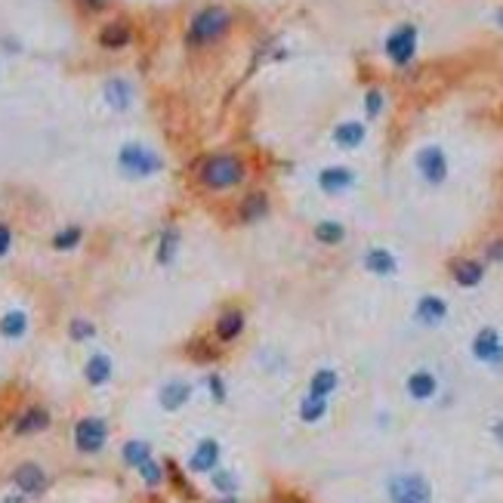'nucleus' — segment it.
I'll return each mask as SVG.
<instances>
[{"mask_svg": "<svg viewBox=\"0 0 503 503\" xmlns=\"http://www.w3.org/2000/svg\"><path fill=\"white\" fill-rule=\"evenodd\" d=\"M207 479H210V491L216 494V497H238V491H241V479H238V473L229 470V466H216Z\"/></svg>", "mask_w": 503, "mask_h": 503, "instance_id": "obj_21", "label": "nucleus"}, {"mask_svg": "<svg viewBox=\"0 0 503 503\" xmlns=\"http://www.w3.org/2000/svg\"><path fill=\"white\" fill-rule=\"evenodd\" d=\"M386 503H436V488L420 470H398L383 482Z\"/></svg>", "mask_w": 503, "mask_h": 503, "instance_id": "obj_1", "label": "nucleus"}, {"mask_svg": "<svg viewBox=\"0 0 503 503\" xmlns=\"http://www.w3.org/2000/svg\"><path fill=\"white\" fill-rule=\"evenodd\" d=\"M448 315H451V306L445 296H439V294H423L420 300L414 303V321L426 330L441 328L448 321Z\"/></svg>", "mask_w": 503, "mask_h": 503, "instance_id": "obj_9", "label": "nucleus"}, {"mask_svg": "<svg viewBox=\"0 0 503 503\" xmlns=\"http://www.w3.org/2000/svg\"><path fill=\"white\" fill-rule=\"evenodd\" d=\"M497 25H500V28H503V10H497Z\"/></svg>", "mask_w": 503, "mask_h": 503, "instance_id": "obj_42", "label": "nucleus"}, {"mask_svg": "<svg viewBox=\"0 0 503 503\" xmlns=\"http://www.w3.org/2000/svg\"><path fill=\"white\" fill-rule=\"evenodd\" d=\"M216 466H223V445L207 436L192 448L189 460H185V470L195 473V475H210Z\"/></svg>", "mask_w": 503, "mask_h": 503, "instance_id": "obj_10", "label": "nucleus"}, {"mask_svg": "<svg viewBox=\"0 0 503 503\" xmlns=\"http://www.w3.org/2000/svg\"><path fill=\"white\" fill-rule=\"evenodd\" d=\"M213 503H241V500H238V497H216Z\"/></svg>", "mask_w": 503, "mask_h": 503, "instance_id": "obj_41", "label": "nucleus"}, {"mask_svg": "<svg viewBox=\"0 0 503 503\" xmlns=\"http://www.w3.org/2000/svg\"><path fill=\"white\" fill-rule=\"evenodd\" d=\"M364 136H368V130H364L362 121H343L334 127V142L340 149H358L364 142Z\"/></svg>", "mask_w": 503, "mask_h": 503, "instance_id": "obj_23", "label": "nucleus"}, {"mask_svg": "<svg viewBox=\"0 0 503 503\" xmlns=\"http://www.w3.org/2000/svg\"><path fill=\"white\" fill-rule=\"evenodd\" d=\"M244 325H247L244 312H241V309H235V306H232V309L219 312L216 325H213V334H216L219 343H235V340L244 334Z\"/></svg>", "mask_w": 503, "mask_h": 503, "instance_id": "obj_17", "label": "nucleus"}, {"mask_svg": "<svg viewBox=\"0 0 503 503\" xmlns=\"http://www.w3.org/2000/svg\"><path fill=\"white\" fill-rule=\"evenodd\" d=\"M28 334V315L22 309H10L0 315V337L4 340H22Z\"/></svg>", "mask_w": 503, "mask_h": 503, "instance_id": "obj_24", "label": "nucleus"}, {"mask_svg": "<svg viewBox=\"0 0 503 503\" xmlns=\"http://www.w3.org/2000/svg\"><path fill=\"white\" fill-rule=\"evenodd\" d=\"M108 445V423L102 417H81L74 423V448L81 454H99Z\"/></svg>", "mask_w": 503, "mask_h": 503, "instance_id": "obj_7", "label": "nucleus"}, {"mask_svg": "<svg viewBox=\"0 0 503 503\" xmlns=\"http://www.w3.org/2000/svg\"><path fill=\"white\" fill-rule=\"evenodd\" d=\"M414 167H417V173H420V179L429 185V189H439V185L448 183L451 164H448L445 149L436 146V142H432V146H423L420 151H417Z\"/></svg>", "mask_w": 503, "mask_h": 503, "instance_id": "obj_6", "label": "nucleus"}, {"mask_svg": "<svg viewBox=\"0 0 503 503\" xmlns=\"http://www.w3.org/2000/svg\"><path fill=\"white\" fill-rule=\"evenodd\" d=\"M130 99H133V90L127 81L112 78L105 83V102L115 108V112H127V108H130Z\"/></svg>", "mask_w": 503, "mask_h": 503, "instance_id": "obj_26", "label": "nucleus"}, {"mask_svg": "<svg viewBox=\"0 0 503 503\" xmlns=\"http://www.w3.org/2000/svg\"><path fill=\"white\" fill-rule=\"evenodd\" d=\"M451 278H454L457 287H466V291H473V287H479L482 281H485V262L470 260V257L451 260Z\"/></svg>", "mask_w": 503, "mask_h": 503, "instance_id": "obj_14", "label": "nucleus"}, {"mask_svg": "<svg viewBox=\"0 0 503 503\" xmlns=\"http://www.w3.org/2000/svg\"><path fill=\"white\" fill-rule=\"evenodd\" d=\"M136 473H139V479H142V485H146V488H161V485H164V479H167L164 463H161V460H155V457H149Z\"/></svg>", "mask_w": 503, "mask_h": 503, "instance_id": "obj_30", "label": "nucleus"}, {"mask_svg": "<svg viewBox=\"0 0 503 503\" xmlns=\"http://www.w3.org/2000/svg\"><path fill=\"white\" fill-rule=\"evenodd\" d=\"M117 164L127 176L133 179H146V176H155L161 167H164V161H161L158 151H151L149 146H139V142H127L121 149V155H117Z\"/></svg>", "mask_w": 503, "mask_h": 503, "instance_id": "obj_5", "label": "nucleus"}, {"mask_svg": "<svg viewBox=\"0 0 503 503\" xmlns=\"http://www.w3.org/2000/svg\"><path fill=\"white\" fill-rule=\"evenodd\" d=\"M330 411V398H315V395H306L300 398V405H296V417H300V423L306 426H315V423H321L328 417Z\"/></svg>", "mask_w": 503, "mask_h": 503, "instance_id": "obj_22", "label": "nucleus"}, {"mask_svg": "<svg viewBox=\"0 0 503 503\" xmlns=\"http://www.w3.org/2000/svg\"><path fill=\"white\" fill-rule=\"evenodd\" d=\"M204 383H207V392H210V398L216 405H226L229 402V386H226V380H223V374H219V371H210Z\"/></svg>", "mask_w": 503, "mask_h": 503, "instance_id": "obj_33", "label": "nucleus"}, {"mask_svg": "<svg viewBox=\"0 0 503 503\" xmlns=\"http://www.w3.org/2000/svg\"><path fill=\"white\" fill-rule=\"evenodd\" d=\"M340 389V371L337 368H315L312 377H309V386H306V392L315 398H334Z\"/></svg>", "mask_w": 503, "mask_h": 503, "instance_id": "obj_18", "label": "nucleus"}, {"mask_svg": "<svg viewBox=\"0 0 503 503\" xmlns=\"http://www.w3.org/2000/svg\"><path fill=\"white\" fill-rule=\"evenodd\" d=\"M439 392H441V380H439V374L429 371V368H414L405 377V395L411 398V402H417V405L436 402Z\"/></svg>", "mask_w": 503, "mask_h": 503, "instance_id": "obj_8", "label": "nucleus"}, {"mask_svg": "<svg viewBox=\"0 0 503 503\" xmlns=\"http://www.w3.org/2000/svg\"><path fill=\"white\" fill-rule=\"evenodd\" d=\"M287 503H303V500H287Z\"/></svg>", "mask_w": 503, "mask_h": 503, "instance_id": "obj_43", "label": "nucleus"}, {"mask_svg": "<svg viewBox=\"0 0 503 503\" xmlns=\"http://www.w3.org/2000/svg\"><path fill=\"white\" fill-rule=\"evenodd\" d=\"M176 250H179V232L176 229H167L158 241V262L161 266H170L176 260Z\"/></svg>", "mask_w": 503, "mask_h": 503, "instance_id": "obj_31", "label": "nucleus"}, {"mask_svg": "<svg viewBox=\"0 0 503 503\" xmlns=\"http://www.w3.org/2000/svg\"><path fill=\"white\" fill-rule=\"evenodd\" d=\"M115 377V362L108 358L105 352H96L87 358V364H83V380L90 383V386H105L108 380Z\"/></svg>", "mask_w": 503, "mask_h": 503, "instance_id": "obj_20", "label": "nucleus"}, {"mask_svg": "<svg viewBox=\"0 0 503 503\" xmlns=\"http://www.w3.org/2000/svg\"><path fill=\"white\" fill-rule=\"evenodd\" d=\"M383 93L380 90H368V96H364V115L368 117H380V112H383Z\"/></svg>", "mask_w": 503, "mask_h": 503, "instance_id": "obj_35", "label": "nucleus"}, {"mask_svg": "<svg viewBox=\"0 0 503 503\" xmlns=\"http://www.w3.org/2000/svg\"><path fill=\"white\" fill-rule=\"evenodd\" d=\"M470 355L482 364V368H488L494 374H503V334L494 325L479 328L470 340Z\"/></svg>", "mask_w": 503, "mask_h": 503, "instance_id": "obj_3", "label": "nucleus"}, {"mask_svg": "<svg viewBox=\"0 0 503 503\" xmlns=\"http://www.w3.org/2000/svg\"><path fill=\"white\" fill-rule=\"evenodd\" d=\"M0 503H28V497H25V494L19 491V494H6V497L0 500Z\"/></svg>", "mask_w": 503, "mask_h": 503, "instance_id": "obj_40", "label": "nucleus"}, {"mask_svg": "<svg viewBox=\"0 0 503 503\" xmlns=\"http://www.w3.org/2000/svg\"><path fill=\"white\" fill-rule=\"evenodd\" d=\"M491 439L497 441V445L503 448V417H497V420L491 423Z\"/></svg>", "mask_w": 503, "mask_h": 503, "instance_id": "obj_37", "label": "nucleus"}, {"mask_svg": "<svg viewBox=\"0 0 503 503\" xmlns=\"http://www.w3.org/2000/svg\"><path fill=\"white\" fill-rule=\"evenodd\" d=\"M315 238H318V244L337 247V244H343L346 229H343V223H337V219H321V223L315 226Z\"/></svg>", "mask_w": 503, "mask_h": 503, "instance_id": "obj_29", "label": "nucleus"}, {"mask_svg": "<svg viewBox=\"0 0 503 503\" xmlns=\"http://www.w3.org/2000/svg\"><path fill=\"white\" fill-rule=\"evenodd\" d=\"M81 238H83V232H81L78 226L62 229V232H56L53 247H56V250H71V247H78V244H81Z\"/></svg>", "mask_w": 503, "mask_h": 503, "instance_id": "obj_34", "label": "nucleus"}, {"mask_svg": "<svg viewBox=\"0 0 503 503\" xmlns=\"http://www.w3.org/2000/svg\"><path fill=\"white\" fill-rule=\"evenodd\" d=\"M229 25H232V16H229V10H223V6H207V10H201L192 19L189 40H192L195 47L213 44V40H219L229 31Z\"/></svg>", "mask_w": 503, "mask_h": 503, "instance_id": "obj_4", "label": "nucleus"}, {"mask_svg": "<svg viewBox=\"0 0 503 503\" xmlns=\"http://www.w3.org/2000/svg\"><path fill=\"white\" fill-rule=\"evenodd\" d=\"M130 40H133V31L127 22H108L105 28L99 31V44L108 47V50H121V47L130 44Z\"/></svg>", "mask_w": 503, "mask_h": 503, "instance_id": "obj_25", "label": "nucleus"}, {"mask_svg": "<svg viewBox=\"0 0 503 503\" xmlns=\"http://www.w3.org/2000/svg\"><path fill=\"white\" fill-rule=\"evenodd\" d=\"M386 56L395 65H411L417 56V28L414 25H398L386 37Z\"/></svg>", "mask_w": 503, "mask_h": 503, "instance_id": "obj_11", "label": "nucleus"}, {"mask_svg": "<svg viewBox=\"0 0 503 503\" xmlns=\"http://www.w3.org/2000/svg\"><path fill=\"white\" fill-rule=\"evenodd\" d=\"M10 247H13V232H10V226L6 223H0V257H6Z\"/></svg>", "mask_w": 503, "mask_h": 503, "instance_id": "obj_36", "label": "nucleus"}, {"mask_svg": "<svg viewBox=\"0 0 503 503\" xmlns=\"http://www.w3.org/2000/svg\"><path fill=\"white\" fill-rule=\"evenodd\" d=\"M241 223H257V219H262L269 213V198L262 192H253L247 195V198L241 201Z\"/></svg>", "mask_w": 503, "mask_h": 503, "instance_id": "obj_28", "label": "nucleus"}, {"mask_svg": "<svg viewBox=\"0 0 503 503\" xmlns=\"http://www.w3.org/2000/svg\"><path fill=\"white\" fill-rule=\"evenodd\" d=\"M488 260H494V262H500V260H503V241H497V244H491V247H488Z\"/></svg>", "mask_w": 503, "mask_h": 503, "instance_id": "obj_38", "label": "nucleus"}, {"mask_svg": "<svg viewBox=\"0 0 503 503\" xmlns=\"http://www.w3.org/2000/svg\"><path fill=\"white\" fill-rule=\"evenodd\" d=\"M355 185V173L343 164H334V167H325L318 173V189L328 192V195H340V192H349Z\"/></svg>", "mask_w": 503, "mask_h": 503, "instance_id": "obj_16", "label": "nucleus"}, {"mask_svg": "<svg viewBox=\"0 0 503 503\" xmlns=\"http://www.w3.org/2000/svg\"><path fill=\"white\" fill-rule=\"evenodd\" d=\"M192 395H195L192 383L183 380V377H173V380H167L164 386L158 389V405H161V411L176 414V411H183V407L192 402Z\"/></svg>", "mask_w": 503, "mask_h": 503, "instance_id": "obj_12", "label": "nucleus"}, {"mask_svg": "<svg viewBox=\"0 0 503 503\" xmlns=\"http://www.w3.org/2000/svg\"><path fill=\"white\" fill-rule=\"evenodd\" d=\"M244 179V161L235 155H213L201 167V183L213 192H226Z\"/></svg>", "mask_w": 503, "mask_h": 503, "instance_id": "obj_2", "label": "nucleus"}, {"mask_svg": "<svg viewBox=\"0 0 503 503\" xmlns=\"http://www.w3.org/2000/svg\"><path fill=\"white\" fill-rule=\"evenodd\" d=\"M44 429H50V411H47V407H40V405L22 411L19 420L13 423L16 436H37V432H44Z\"/></svg>", "mask_w": 503, "mask_h": 503, "instance_id": "obj_19", "label": "nucleus"}, {"mask_svg": "<svg viewBox=\"0 0 503 503\" xmlns=\"http://www.w3.org/2000/svg\"><path fill=\"white\" fill-rule=\"evenodd\" d=\"M121 457H124V463L130 466V470H139V466L146 463L149 457H155V454H151V445L146 439H130V441H124Z\"/></svg>", "mask_w": 503, "mask_h": 503, "instance_id": "obj_27", "label": "nucleus"}, {"mask_svg": "<svg viewBox=\"0 0 503 503\" xmlns=\"http://www.w3.org/2000/svg\"><path fill=\"white\" fill-rule=\"evenodd\" d=\"M362 266L364 272H371L377 278H392L398 272V257L392 250H386V247H371L362 257Z\"/></svg>", "mask_w": 503, "mask_h": 503, "instance_id": "obj_15", "label": "nucleus"}, {"mask_svg": "<svg viewBox=\"0 0 503 503\" xmlns=\"http://www.w3.org/2000/svg\"><path fill=\"white\" fill-rule=\"evenodd\" d=\"M68 337H71L74 343H87V340L96 337V325H93L90 318H71V325H68Z\"/></svg>", "mask_w": 503, "mask_h": 503, "instance_id": "obj_32", "label": "nucleus"}, {"mask_svg": "<svg viewBox=\"0 0 503 503\" xmlns=\"http://www.w3.org/2000/svg\"><path fill=\"white\" fill-rule=\"evenodd\" d=\"M13 485H16V491L25 494V497H40V494L50 488V479H47L44 466H37V463H19L13 470Z\"/></svg>", "mask_w": 503, "mask_h": 503, "instance_id": "obj_13", "label": "nucleus"}, {"mask_svg": "<svg viewBox=\"0 0 503 503\" xmlns=\"http://www.w3.org/2000/svg\"><path fill=\"white\" fill-rule=\"evenodd\" d=\"M108 0H81V6L83 10H90V13H96V10H102V6H105Z\"/></svg>", "mask_w": 503, "mask_h": 503, "instance_id": "obj_39", "label": "nucleus"}]
</instances>
